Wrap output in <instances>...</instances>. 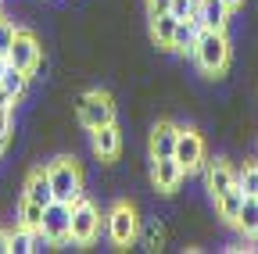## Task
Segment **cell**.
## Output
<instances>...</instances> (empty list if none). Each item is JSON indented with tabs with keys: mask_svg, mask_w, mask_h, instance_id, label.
Masks as SVG:
<instances>
[{
	"mask_svg": "<svg viewBox=\"0 0 258 254\" xmlns=\"http://www.w3.org/2000/svg\"><path fill=\"white\" fill-rule=\"evenodd\" d=\"M40 229L54 240V243H69L72 240V204H64V201H50L43 208V222H40Z\"/></svg>",
	"mask_w": 258,
	"mask_h": 254,
	"instance_id": "cell-7",
	"label": "cell"
},
{
	"mask_svg": "<svg viewBox=\"0 0 258 254\" xmlns=\"http://www.w3.org/2000/svg\"><path fill=\"white\" fill-rule=\"evenodd\" d=\"M25 86H29V72L15 68V65H4V72H0V93H4L11 104H15V101H22Z\"/></svg>",
	"mask_w": 258,
	"mask_h": 254,
	"instance_id": "cell-15",
	"label": "cell"
},
{
	"mask_svg": "<svg viewBox=\"0 0 258 254\" xmlns=\"http://www.w3.org/2000/svg\"><path fill=\"white\" fill-rule=\"evenodd\" d=\"M233 226H237L244 236H258V197H244L240 215H237Z\"/></svg>",
	"mask_w": 258,
	"mask_h": 254,
	"instance_id": "cell-19",
	"label": "cell"
},
{
	"mask_svg": "<svg viewBox=\"0 0 258 254\" xmlns=\"http://www.w3.org/2000/svg\"><path fill=\"white\" fill-rule=\"evenodd\" d=\"M22 197L36 201V204H43V208L54 201V186H50L47 168H32V172H29V179H25V186H22Z\"/></svg>",
	"mask_w": 258,
	"mask_h": 254,
	"instance_id": "cell-12",
	"label": "cell"
},
{
	"mask_svg": "<svg viewBox=\"0 0 258 254\" xmlns=\"http://www.w3.org/2000/svg\"><path fill=\"white\" fill-rule=\"evenodd\" d=\"M169 8H172V0H147V15H161Z\"/></svg>",
	"mask_w": 258,
	"mask_h": 254,
	"instance_id": "cell-28",
	"label": "cell"
},
{
	"mask_svg": "<svg viewBox=\"0 0 258 254\" xmlns=\"http://www.w3.org/2000/svg\"><path fill=\"white\" fill-rule=\"evenodd\" d=\"M76 115H79V125H86V129L93 133V129H101V125L115 122V104H111L108 93L86 90V93L76 97Z\"/></svg>",
	"mask_w": 258,
	"mask_h": 254,
	"instance_id": "cell-3",
	"label": "cell"
},
{
	"mask_svg": "<svg viewBox=\"0 0 258 254\" xmlns=\"http://www.w3.org/2000/svg\"><path fill=\"white\" fill-rule=\"evenodd\" d=\"M198 4H201V0H172V15L179 18V22H186V18H198Z\"/></svg>",
	"mask_w": 258,
	"mask_h": 254,
	"instance_id": "cell-25",
	"label": "cell"
},
{
	"mask_svg": "<svg viewBox=\"0 0 258 254\" xmlns=\"http://www.w3.org/2000/svg\"><path fill=\"white\" fill-rule=\"evenodd\" d=\"M40 61H43V47H40V40L29 33V29H18L15 33V43H11V50H8V65H15V68H22V72H36L40 68Z\"/></svg>",
	"mask_w": 258,
	"mask_h": 254,
	"instance_id": "cell-6",
	"label": "cell"
},
{
	"mask_svg": "<svg viewBox=\"0 0 258 254\" xmlns=\"http://www.w3.org/2000/svg\"><path fill=\"white\" fill-rule=\"evenodd\" d=\"M11 140V108H0V150Z\"/></svg>",
	"mask_w": 258,
	"mask_h": 254,
	"instance_id": "cell-27",
	"label": "cell"
},
{
	"mask_svg": "<svg viewBox=\"0 0 258 254\" xmlns=\"http://www.w3.org/2000/svg\"><path fill=\"white\" fill-rule=\"evenodd\" d=\"M161 243H165V229H161V222H147V229H144V247L147 250H158Z\"/></svg>",
	"mask_w": 258,
	"mask_h": 254,
	"instance_id": "cell-22",
	"label": "cell"
},
{
	"mask_svg": "<svg viewBox=\"0 0 258 254\" xmlns=\"http://www.w3.org/2000/svg\"><path fill=\"white\" fill-rule=\"evenodd\" d=\"M11 254H32V236H29L25 226H18L11 233Z\"/></svg>",
	"mask_w": 258,
	"mask_h": 254,
	"instance_id": "cell-24",
	"label": "cell"
},
{
	"mask_svg": "<svg viewBox=\"0 0 258 254\" xmlns=\"http://www.w3.org/2000/svg\"><path fill=\"white\" fill-rule=\"evenodd\" d=\"M40 222H43V204H36V201L22 197V204H18V226H25V229H36Z\"/></svg>",
	"mask_w": 258,
	"mask_h": 254,
	"instance_id": "cell-20",
	"label": "cell"
},
{
	"mask_svg": "<svg viewBox=\"0 0 258 254\" xmlns=\"http://www.w3.org/2000/svg\"><path fill=\"white\" fill-rule=\"evenodd\" d=\"M15 33H18V25L11 18H0V57H8V50L15 43Z\"/></svg>",
	"mask_w": 258,
	"mask_h": 254,
	"instance_id": "cell-23",
	"label": "cell"
},
{
	"mask_svg": "<svg viewBox=\"0 0 258 254\" xmlns=\"http://www.w3.org/2000/svg\"><path fill=\"white\" fill-rule=\"evenodd\" d=\"M104 229H108V236H111V243H115V247H129V243L137 240V233H140L137 208L129 204V201L111 204V208H108V215H104Z\"/></svg>",
	"mask_w": 258,
	"mask_h": 254,
	"instance_id": "cell-4",
	"label": "cell"
},
{
	"mask_svg": "<svg viewBox=\"0 0 258 254\" xmlns=\"http://www.w3.org/2000/svg\"><path fill=\"white\" fill-rule=\"evenodd\" d=\"M176 140H179V125H176V122H154V129H151V136H147L151 157H172Z\"/></svg>",
	"mask_w": 258,
	"mask_h": 254,
	"instance_id": "cell-10",
	"label": "cell"
},
{
	"mask_svg": "<svg viewBox=\"0 0 258 254\" xmlns=\"http://www.w3.org/2000/svg\"><path fill=\"white\" fill-rule=\"evenodd\" d=\"M222 4H226V8H230V11H237V8L244 4V0H222Z\"/></svg>",
	"mask_w": 258,
	"mask_h": 254,
	"instance_id": "cell-30",
	"label": "cell"
},
{
	"mask_svg": "<svg viewBox=\"0 0 258 254\" xmlns=\"http://www.w3.org/2000/svg\"><path fill=\"white\" fill-rule=\"evenodd\" d=\"M0 254H11V229H0Z\"/></svg>",
	"mask_w": 258,
	"mask_h": 254,
	"instance_id": "cell-29",
	"label": "cell"
},
{
	"mask_svg": "<svg viewBox=\"0 0 258 254\" xmlns=\"http://www.w3.org/2000/svg\"><path fill=\"white\" fill-rule=\"evenodd\" d=\"M172 157H176V161H179L186 172L201 168V165H205V140H201V133H194V129H179V140H176Z\"/></svg>",
	"mask_w": 258,
	"mask_h": 254,
	"instance_id": "cell-9",
	"label": "cell"
},
{
	"mask_svg": "<svg viewBox=\"0 0 258 254\" xmlns=\"http://www.w3.org/2000/svg\"><path fill=\"white\" fill-rule=\"evenodd\" d=\"M205 183H208V194H212V201H215V197L226 194L230 186H237V172L226 165V161H208V168H205Z\"/></svg>",
	"mask_w": 258,
	"mask_h": 254,
	"instance_id": "cell-13",
	"label": "cell"
},
{
	"mask_svg": "<svg viewBox=\"0 0 258 254\" xmlns=\"http://www.w3.org/2000/svg\"><path fill=\"white\" fill-rule=\"evenodd\" d=\"M47 176H50V186H54V201L76 204L83 197V168H79L76 157H54L47 165Z\"/></svg>",
	"mask_w": 258,
	"mask_h": 254,
	"instance_id": "cell-2",
	"label": "cell"
},
{
	"mask_svg": "<svg viewBox=\"0 0 258 254\" xmlns=\"http://www.w3.org/2000/svg\"><path fill=\"white\" fill-rule=\"evenodd\" d=\"M176 15L172 11H161V15H151V40L158 47H169L172 43V33H176Z\"/></svg>",
	"mask_w": 258,
	"mask_h": 254,
	"instance_id": "cell-18",
	"label": "cell"
},
{
	"mask_svg": "<svg viewBox=\"0 0 258 254\" xmlns=\"http://www.w3.org/2000/svg\"><path fill=\"white\" fill-rule=\"evenodd\" d=\"M101 211H97V204L93 201H86V197H79L76 204H72V243H79V247H90L97 236H101Z\"/></svg>",
	"mask_w": 258,
	"mask_h": 254,
	"instance_id": "cell-5",
	"label": "cell"
},
{
	"mask_svg": "<svg viewBox=\"0 0 258 254\" xmlns=\"http://www.w3.org/2000/svg\"><path fill=\"white\" fill-rule=\"evenodd\" d=\"M237 186L244 190V197H258V165H247L237 172Z\"/></svg>",
	"mask_w": 258,
	"mask_h": 254,
	"instance_id": "cell-21",
	"label": "cell"
},
{
	"mask_svg": "<svg viewBox=\"0 0 258 254\" xmlns=\"http://www.w3.org/2000/svg\"><path fill=\"white\" fill-rule=\"evenodd\" d=\"M29 236H32V254H43L47 247H54V240H50L40 226H36V229H29Z\"/></svg>",
	"mask_w": 258,
	"mask_h": 254,
	"instance_id": "cell-26",
	"label": "cell"
},
{
	"mask_svg": "<svg viewBox=\"0 0 258 254\" xmlns=\"http://www.w3.org/2000/svg\"><path fill=\"white\" fill-rule=\"evenodd\" d=\"M4 65H8V57H0V72H4Z\"/></svg>",
	"mask_w": 258,
	"mask_h": 254,
	"instance_id": "cell-31",
	"label": "cell"
},
{
	"mask_svg": "<svg viewBox=\"0 0 258 254\" xmlns=\"http://www.w3.org/2000/svg\"><path fill=\"white\" fill-rule=\"evenodd\" d=\"M230 40H226V29H201L198 43H194V65L205 75H222L230 68Z\"/></svg>",
	"mask_w": 258,
	"mask_h": 254,
	"instance_id": "cell-1",
	"label": "cell"
},
{
	"mask_svg": "<svg viewBox=\"0 0 258 254\" xmlns=\"http://www.w3.org/2000/svg\"><path fill=\"white\" fill-rule=\"evenodd\" d=\"M198 36H201V25H198V18L176 22V33H172V43H169V50L194 54V43H198Z\"/></svg>",
	"mask_w": 258,
	"mask_h": 254,
	"instance_id": "cell-16",
	"label": "cell"
},
{
	"mask_svg": "<svg viewBox=\"0 0 258 254\" xmlns=\"http://www.w3.org/2000/svg\"><path fill=\"white\" fill-rule=\"evenodd\" d=\"M183 176H186V168L176 157H151V183H154L158 194H176Z\"/></svg>",
	"mask_w": 258,
	"mask_h": 254,
	"instance_id": "cell-8",
	"label": "cell"
},
{
	"mask_svg": "<svg viewBox=\"0 0 258 254\" xmlns=\"http://www.w3.org/2000/svg\"><path fill=\"white\" fill-rule=\"evenodd\" d=\"M118 150H122V133H118L115 122L101 125V129H93V154L101 157V161H115Z\"/></svg>",
	"mask_w": 258,
	"mask_h": 254,
	"instance_id": "cell-11",
	"label": "cell"
},
{
	"mask_svg": "<svg viewBox=\"0 0 258 254\" xmlns=\"http://www.w3.org/2000/svg\"><path fill=\"white\" fill-rule=\"evenodd\" d=\"M240 204H244V190H240V186H230L226 194L215 197V211H219V218H226L230 226H233L237 215H240Z\"/></svg>",
	"mask_w": 258,
	"mask_h": 254,
	"instance_id": "cell-17",
	"label": "cell"
},
{
	"mask_svg": "<svg viewBox=\"0 0 258 254\" xmlns=\"http://www.w3.org/2000/svg\"><path fill=\"white\" fill-rule=\"evenodd\" d=\"M230 8L222 4V0H201L198 4V25L201 29H226V22H230Z\"/></svg>",
	"mask_w": 258,
	"mask_h": 254,
	"instance_id": "cell-14",
	"label": "cell"
}]
</instances>
